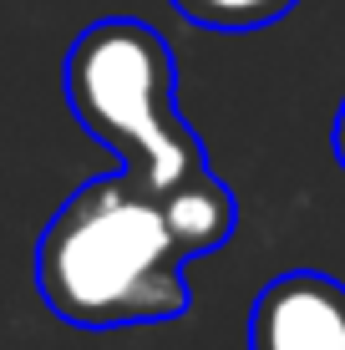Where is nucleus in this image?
Masks as SVG:
<instances>
[{"mask_svg":"<svg viewBox=\"0 0 345 350\" xmlns=\"http://www.w3.org/2000/svg\"><path fill=\"white\" fill-rule=\"evenodd\" d=\"M163 203H168L173 213V228L183 234L188 254H213V249L229 244L234 224H239V203H234V193L219 183V178L208 173H193L188 183H178L173 193H163Z\"/></svg>","mask_w":345,"mask_h":350,"instance_id":"obj_4","label":"nucleus"},{"mask_svg":"<svg viewBox=\"0 0 345 350\" xmlns=\"http://www.w3.org/2000/svg\"><path fill=\"white\" fill-rule=\"evenodd\" d=\"M335 158L345 167V102H340V112H335Z\"/></svg>","mask_w":345,"mask_h":350,"instance_id":"obj_6","label":"nucleus"},{"mask_svg":"<svg viewBox=\"0 0 345 350\" xmlns=\"http://www.w3.org/2000/svg\"><path fill=\"white\" fill-rule=\"evenodd\" d=\"M249 350H345V284L320 269L269 280L249 315Z\"/></svg>","mask_w":345,"mask_h":350,"instance_id":"obj_3","label":"nucleus"},{"mask_svg":"<svg viewBox=\"0 0 345 350\" xmlns=\"http://www.w3.org/2000/svg\"><path fill=\"white\" fill-rule=\"evenodd\" d=\"M61 92L77 122L148 188L173 193L208 167L198 132L178 112L173 51L142 21H97L81 31L66 51Z\"/></svg>","mask_w":345,"mask_h":350,"instance_id":"obj_2","label":"nucleus"},{"mask_svg":"<svg viewBox=\"0 0 345 350\" xmlns=\"http://www.w3.org/2000/svg\"><path fill=\"white\" fill-rule=\"evenodd\" d=\"M300 0H173V10L193 26H208V31H259V26H275L279 16Z\"/></svg>","mask_w":345,"mask_h":350,"instance_id":"obj_5","label":"nucleus"},{"mask_svg":"<svg viewBox=\"0 0 345 350\" xmlns=\"http://www.w3.org/2000/svg\"><path fill=\"white\" fill-rule=\"evenodd\" d=\"M188 259L163 193L122 167L56 208L36 244V289L77 330L163 325L188 310Z\"/></svg>","mask_w":345,"mask_h":350,"instance_id":"obj_1","label":"nucleus"}]
</instances>
